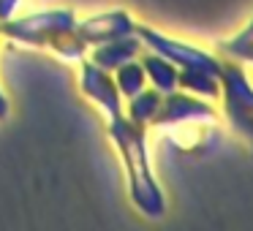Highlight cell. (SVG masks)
Here are the masks:
<instances>
[{
	"mask_svg": "<svg viewBox=\"0 0 253 231\" xmlns=\"http://www.w3.org/2000/svg\"><path fill=\"white\" fill-rule=\"evenodd\" d=\"M106 133L115 142V147L120 150L128 177V196H131L133 207L147 218H161L166 212V196L155 180L153 163H150L147 125L133 122L131 117H126V112H117L109 117Z\"/></svg>",
	"mask_w": 253,
	"mask_h": 231,
	"instance_id": "cell-1",
	"label": "cell"
},
{
	"mask_svg": "<svg viewBox=\"0 0 253 231\" xmlns=\"http://www.w3.org/2000/svg\"><path fill=\"white\" fill-rule=\"evenodd\" d=\"M0 33L19 44L52 49L63 60H82L87 55V44L79 38L77 14L71 8H49V11L11 17L0 22Z\"/></svg>",
	"mask_w": 253,
	"mask_h": 231,
	"instance_id": "cell-2",
	"label": "cell"
},
{
	"mask_svg": "<svg viewBox=\"0 0 253 231\" xmlns=\"http://www.w3.org/2000/svg\"><path fill=\"white\" fill-rule=\"evenodd\" d=\"M220 109L240 136L253 144V84L242 63L220 57Z\"/></svg>",
	"mask_w": 253,
	"mask_h": 231,
	"instance_id": "cell-3",
	"label": "cell"
},
{
	"mask_svg": "<svg viewBox=\"0 0 253 231\" xmlns=\"http://www.w3.org/2000/svg\"><path fill=\"white\" fill-rule=\"evenodd\" d=\"M133 33L139 36V41L144 44V49H153L158 55H164L166 60H171L177 66V71H207L220 77V57L212 55V52H204L193 44H185V41H177L166 33H158V30L147 28V25H139L133 28Z\"/></svg>",
	"mask_w": 253,
	"mask_h": 231,
	"instance_id": "cell-4",
	"label": "cell"
},
{
	"mask_svg": "<svg viewBox=\"0 0 253 231\" xmlns=\"http://www.w3.org/2000/svg\"><path fill=\"white\" fill-rule=\"evenodd\" d=\"M218 117L212 101L193 95L188 90H171L161 98V106L153 117L155 128H171V125H185V122H212Z\"/></svg>",
	"mask_w": 253,
	"mask_h": 231,
	"instance_id": "cell-5",
	"label": "cell"
},
{
	"mask_svg": "<svg viewBox=\"0 0 253 231\" xmlns=\"http://www.w3.org/2000/svg\"><path fill=\"white\" fill-rule=\"evenodd\" d=\"M79 63H82V66H79V87H82V93L87 95L90 101H95V104L106 112V117L123 112V95L115 84L112 71L98 68L95 63H90L87 57H82Z\"/></svg>",
	"mask_w": 253,
	"mask_h": 231,
	"instance_id": "cell-6",
	"label": "cell"
},
{
	"mask_svg": "<svg viewBox=\"0 0 253 231\" xmlns=\"http://www.w3.org/2000/svg\"><path fill=\"white\" fill-rule=\"evenodd\" d=\"M133 28H136L133 17L128 11H123V8H112V11L95 14V17H87V19H77V33L87 44V49L95 44L117 38V36L133 33Z\"/></svg>",
	"mask_w": 253,
	"mask_h": 231,
	"instance_id": "cell-7",
	"label": "cell"
},
{
	"mask_svg": "<svg viewBox=\"0 0 253 231\" xmlns=\"http://www.w3.org/2000/svg\"><path fill=\"white\" fill-rule=\"evenodd\" d=\"M142 49H144V44L139 41V36L128 33V36H117V38H112V41L90 46L84 57H87L90 63H95L98 68H104V71H115L123 63L136 60V57L142 55Z\"/></svg>",
	"mask_w": 253,
	"mask_h": 231,
	"instance_id": "cell-8",
	"label": "cell"
},
{
	"mask_svg": "<svg viewBox=\"0 0 253 231\" xmlns=\"http://www.w3.org/2000/svg\"><path fill=\"white\" fill-rule=\"evenodd\" d=\"M139 63H142V68H144V77H147L150 87H155L164 95L171 93V90H177V66L171 60H166L164 55H158V52H153V49H142Z\"/></svg>",
	"mask_w": 253,
	"mask_h": 231,
	"instance_id": "cell-9",
	"label": "cell"
},
{
	"mask_svg": "<svg viewBox=\"0 0 253 231\" xmlns=\"http://www.w3.org/2000/svg\"><path fill=\"white\" fill-rule=\"evenodd\" d=\"M161 98H164V93H158L155 87H144L139 90L136 95H131L128 98V106H123V112H126V117H131L133 122H142V125H153V117L155 112H158L161 106Z\"/></svg>",
	"mask_w": 253,
	"mask_h": 231,
	"instance_id": "cell-10",
	"label": "cell"
},
{
	"mask_svg": "<svg viewBox=\"0 0 253 231\" xmlns=\"http://www.w3.org/2000/svg\"><path fill=\"white\" fill-rule=\"evenodd\" d=\"M218 57L223 60H234V63H253V19L240 30L234 33L231 38L226 41H218Z\"/></svg>",
	"mask_w": 253,
	"mask_h": 231,
	"instance_id": "cell-11",
	"label": "cell"
},
{
	"mask_svg": "<svg viewBox=\"0 0 253 231\" xmlns=\"http://www.w3.org/2000/svg\"><path fill=\"white\" fill-rule=\"evenodd\" d=\"M177 87L207 101H218L220 95V77L207 71H177Z\"/></svg>",
	"mask_w": 253,
	"mask_h": 231,
	"instance_id": "cell-12",
	"label": "cell"
},
{
	"mask_svg": "<svg viewBox=\"0 0 253 231\" xmlns=\"http://www.w3.org/2000/svg\"><path fill=\"white\" fill-rule=\"evenodd\" d=\"M112 77H115V84H117V90H120V95L126 101L131 98V95H136L139 90L147 87V77H144V68H142V63H139V57L117 66L115 71H112Z\"/></svg>",
	"mask_w": 253,
	"mask_h": 231,
	"instance_id": "cell-13",
	"label": "cell"
},
{
	"mask_svg": "<svg viewBox=\"0 0 253 231\" xmlns=\"http://www.w3.org/2000/svg\"><path fill=\"white\" fill-rule=\"evenodd\" d=\"M17 6H19V0H0V22L11 19L17 14Z\"/></svg>",
	"mask_w": 253,
	"mask_h": 231,
	"instance_id": "cell-14",
	"label": "cell"
},
{
	"mask_svg": "<svg viewBox=\"0 0 253 231\" xmlns=\"http://www.w3.org/2000/svg\"><path fill=\"white\" fill-rule=\"evenodd\" d=\"M6 117H8V98L0 90V120H6Z\"/></svg>",
	"mask_w": 253,
	"mask_h": 231,
	"instance_id": "cell-15",
	"label": "cell"
}]
</instances>
